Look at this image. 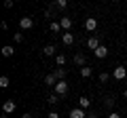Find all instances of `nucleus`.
<instances>
[{"instance_id":"6ab92c4d","label":"nucleus","mask_w":127,"mask_h":118,"mask_svg":"<svg viewBox=\"0 0 127 118\" xmlns=\"http://www.w3.org/2000/svg\"><path fill=\"white\" fill-rule=\"evenodd\" d=\"M49 30H51V32H53V34L62 32V25H59V21H53V23H51V25H49Z\"/></svg>"},{"instance_id":"f03ea898","label":"nucleus","mask_w":127,"mask_h":118,"mask_svg":"<svg viewBox=\"0 0 127 118\" xmlns=\"http://www.w3.org/2000/svg\"><path fill=\"white\" fill-rule=\"evenodd\" d=\"M15 110H17V103H15L13 99H6L4 103H2V112L4 114H13Z\"/></svg>"},{"instance_id":"bb28decb","label":"nucleus","mask_w":127,"mask_h":118,"mask_svg":"<svg viewBox=\"0 0 127 118\" xmlns=\"http://www.w3.org/2000/svg\"><path fill=\"white\" fill-rule=\"evenodd\" d=\"M13 38H15V42H21V40H23V36H21V34H15Z\"/></svg>"},{"instance_id":"4be33fe9","label":"nucleus","mask_w":127,"mask_h":118,"mask_svg":"<svg viewBox=\"0 0 127 118\" xmlns=\"http://www.w3.org/2000/svg\"><path fill=\"white\" fill-rule=\"evenodd\" d=\"M91 74H93V72H91V68H87V65H85V68H81V76L83 78H89Z\"/></svg>"},{"instance_id":"20e7f679","label":"nucleus","mask_w":127,"mask_h":118,"mask_svg":"<svg viewBox=\"0 0 127 118\" xmlns=\"http://www.w3.org/2000/svg\"><path fill=\"white\" fill-rule=\"evenodd\" d=\"M19 27H21V30H32V27H34V19L32 17H21L19 19Z\"/></svg>"},{"instance_id":"9d476101","label":"nucleus","mask_w":127,"mask_h":118,"mask_svg":"<svg viewBox=\"0 0 127 118\" xmlns=\"http://www.w3.org/2000/svg\"><path fill=\"white\" fill-rule=\"evenodd\" d=\"M62 42H64L66 46H72V44H74V36H72L70 32H64V34H62Z\"/></svg>"},{"instance_id":"f3484780","label":"nucleus","mask_w":127,"mask_h":118,"mask_svg":"<svg viewBox=\"0 0 127 118\" xmlns=\"http://www.w3.org/2000/svg\"><path fill=\"white\" fill-rule=\"evenodd\" d=\"M66 61H68V59H66V55H64V53L55 55V63H57V65H66Z\"/></svg>"},{"instance_id":"aec40b11","label":"nucleus","mask_w":127,"mask_h":118,"mask_svg":"<svg viewBox=\"0 0 127 118\" xmlns=\"http://www.w3.org/2000/svg\"><path fill=\"white\" fill-rule=\"evenodd\" d=\"M114 103H117V101H114L112 97H106V99H104V105H106L108 110H112V108H114Z\"/></svg>"},{"instance_id":"6e6552de","label":"nucleus","mask_w":127,"mask_h":118,"mask_svg":"<svg viewBox=\"0 0 127 118\" xmlns=\"http://www.w3.org/2000/svg\"><path fill=\"white\" fill-rule=\"evenodd\" d=\"M93 55H95V57H97V59H104L106 55H108V46H104V44H100V46H97V49L93 51Z\"/></svg>"},{"instance_id":"dca6fc26","label":"nucleus","mask_w":127,"mask_h":118,"mask_svg":"<svg viewBox=\"0 0 127 118\" xmlns=\"http://www.w3.org/2000/svg\"><path fill=\"white\" fill-rule=\"evenodd\" d=\"M78 101H81V105H78V108H83V110H85V112H87V110H89V105H91L89 97H81V99H78Z\"/></svg>"},{"instance_id":"412c9836","label":"nucleus","mask_w":127,"mask_h":118,"mask_svg":"<svg viewBox=\"0 0 127 118\" xmlns=\"http://www.w3.org/2000/svg\"><path fill=\"white\" fill-rule=\"evenodd\" d=\"M57 101H59V97L55 95V93H53V95H49V97H47V103H49V105H55Z\"/></svg>"},{"instance_id":"cd10ccee","label":"nucleus","mask_w":127,"mask_h":118,"mask_svg":"<svg viewBox=\"0 0 127 118\" xmlns=\"http://www.w3.org/2000/svg\"><path fill=\"white\" fill-rule=\"evenodd\" d=\"M108 118H121V114H117V112H110V114H108Z\"/></svg>"},{"instance_id":"c85d7f7f","label":"nucleus","mask_w":127,"mask_h":118,"mask_svg":"<svg viewBox=\"0 0 127 118\" xmlns=\"http://www.w3.org/2000/svg\"><path fill=\"white\" fill-rule=\"evenodd\" d=\"M87 118H97V116H95L93 112H89V114H87Z\"/></svg>"},{"instance_id":"b1692460","label":"nucleus","mask_w":127,"mask_h":118,"mask_svg":"<svg viewBox=\"0 0 127 118\" xmlns=\"http://www.w3.org/2000/svg\"><path fill=\"white\" fill-rule=\"evenodd\" d=\"M108 80H110V74L108 72H102L100 74V82H108Z\"/></svg>"},{"instance_id":"7ed1b4c3","label":"nucleus","mask_w":127,"mask_h":118,"mask_svg":"<svg viewBox=\"0 0 127 118\" xmlns=\"http://www.w3.org/2000/svg\"><path fill=\"white\" fill-rule=\"evenodd\" d=\"M112 76H114V80H125L127 70L123 68V65H117V68H114V72H112Z\"/></svg>"},{"instance_id":"0eeeda50","label":"nucleus","mask_w":127,"mask_h":118,"mask_svg":"<svg viewBox=\"0 0 127 118\" xmlns=\"http://www.w3.org/2000/svg\"><path fill=\"white\" fill-rule=\"evenodd\" d=\"M70 118H87V112L83 108H72L70 110Z\"/></svg>"},{"instance_id":"7c9ffc66","label":"nucleus","mask_w":127,"mask_h":118,"mask_svg":"<svg viewBox=\"0 0 127 118\" xmlns=\"http://www.w3.org/2000/svg\"><path fill=\"white\" fill-rule=\"evenodd\" d=\"M123 97H125V99H127V89H125V91H123Z\"/></svg>"},{"instance_id":"c756f323","label":"nucleus","mask_w":127,"mask_h":118,"mask_svg":"<svg viewBox=\"0 0 127 118\" xmlns=\"http://www.w3.org/2000/svg\"><path fill=\"white\" fill-rule=\"evenodd\" d=\"M21 118H32V114H30V112H26V114H23Z\"/></svg>"},{"instance_id":"393cba45","label":"nucleus","mask_w":127,"mask_h":118,"mask_svg":"<svg viewBox=\"0 0 127 118\" xmlns=\"http://www.w3.org/2000/svg\"><path fill=\"white\" fill-rule=\"evenodd\" d=\"M4 9H13V0H4Z\"/></svg>"},{"instance_id":"a211bd4d","label":"nucleus","mask_w":127,"mask_h":118,"mask_svg":"<svg viewBox=\"0 0 127 118\" xmlns=\"http://www.w3.org/2000/svg\"><path fill=\"white\" fill-rule=\"evenodd\" d=\"M9 86H11L9 76H0V89H9Z\"/></svg>"},{"instance_id":"423d86ee","label":"nucleus","mask_w":127,"mask_h":118,"mask_svg":"<svg viewBox=\"0 0 127 118\" xmlns=\"http://www.w3.org/2000/svg\"><path fill=\"white\" fill-rule=\"evenodd\" d=\"M100 44H102V42H100V36H89V38H87V46H89L91 51H95Z\"/></svg>"},{"instance_id":"39448f33","label":"nucleus","mask_w":127,"mask_h":118,"mask_svg":"<svg viewBox=\"0 0 127 118\" xmlns=\"http://www.w3.org/2000/svg\"><path fill=\"white\" fill-rule=\"evenodd\" d=\"M85 30H87V32H95V30H97V19H95V17H87Z\"/></svg>"},{"instance_id":"ddd939ff","label":"nucleus","mask_w":127,"mask_h":118,"mask_svg":"<svg viewBox=\"0 0 127 118\" xmlns=\"http://www.w3.org/2000/svg\"><path fill=\"white\" fill-rule=\"evenodd\" d=\"M55 78L57 80H66V68H55Z\"/></svg>"},{"instance_id":"9b49d317","label":"nucleus","mask_w":127,"mask_h":118,"mask_svg":"<svg viewBox=\"0 0 127 118\" xmlns=\"http://www.w3.org/2000/svg\"><path fill=\"white\" fill-rule=\"evenodd\" d=\"M57 82H59V80L55 78V74H53V72L45 76V84H47V86H53V89H55V84H57Z\"/></svg>"},{"instance_id":"f8f14e48","label":"nucleus","mask_w":127,"mask_h":118,"mask_svg":"<svg viewBox=\"0 0 127 118\" xmlns=\"http://www.w3.org/2000/svg\"><path fill=\"white\" fill-rule=\"evenodd\" d=\"M74 63H76V65H81V68H85V63H87V57H85L83 53H76V55H74Z\"/></svg>"},{"instance_id":"f257e3e1","label":"nucleus","mask_w":127,"mask_h":118,"mask_svg":"<svg viewBox=\"0 0 127 118\" xmlns=\"http://www.w3.org/2000/svg\"><path fill=\"white\" fill-rule=\"evenodd\" d=\"M55 95L57 97H66L68 95V82L66 80H59L57 84H55Z\"/></svg>"},{"instance_id":"5701e85b","label":"nucleus","mask_w":127,"mask_h":118,"mask_svg":"<svg viewBox=\"0 0 127 118\" xmlns=\"http://www.w3.org/2000/svg\"><path fill=\"white\" fill-rule=\"evenodd\" d=\"M55 6H57V9H66V6H68V0H57Z\"/></svg>"},{"instance_id":"4468645a","label":"nucleus","mask_w":127,"mask_h":118,"mask_svg":"<svg viewBox=\"0 0 127 118\" xmlns=\"http://www.w3.org/2000/svg\"><path fill=\"white\" fill-rule=\"evenodd\" d=\"M42 55H45V57H53V55H55V46L53 44H47L45 49H42Z\"/></svg>"},{"instance_id":"1a4fd4ad","label":"nucleus","mask_w":127,"mask_h":118,"mask_svg":"<svg viewBox=\"0 0 127 118\" xmlns=\"http://www.w3.org/2000/svg\"><path fill=\"white\" fill-rule=\"evenodd\" d=\"M59 25H62L64 32H70V27H72V19H70V17H62V19H59Z\"/></svg>"},{"instance_id":"2eb2a0df","label":"nucleus","mask_w":127,"mask_h":118,"mask_svg":"<svg viewBox=\"0 0 127 118\" xmlns=\"http://www.w3.org/2000/svg\"><path fill=\"white\" fill-rule=\"evenodd\" d=\"M2 55H4V57H13V55H15V49H13L11 44L2 46Z\"/></svg>"},{"instance_id":"a878e982","label":"nucleus","mask_w":127,"mask_h":118,"mask_svg":"<svg viewBox=\"0 0 127 118\" xmlns=\"http://www.w3.org/2000/svg\"><path fill=\"white\" fill-rule=\"evenodd\" d=\"M47 118H59V114L57 112H49V114H47Z\"/></svg>"},{"instance_id":"2f4dec72","label":"nucleus","mask_w":127,"mask_h":118,"mask_svg":"<svg viewBox=\"0 0 127 118\" xmlns=\"http://www.w3.org/2000/svg\"><path fill=\"white\" fill-rule=\"evenodd\" d=\"M125 110H127V105H125Z\"/></svg>"}]
</instances>
